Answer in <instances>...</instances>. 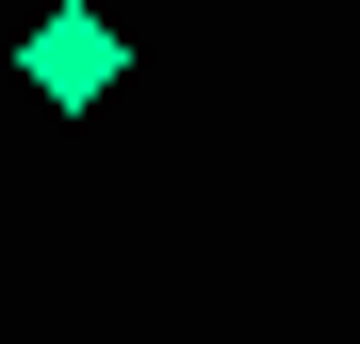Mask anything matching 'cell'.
<instances>
[{
	"label": "cell",
	"mask_w": 360,
	"mask_h": 344,
	"mask_svg": "<svg viewBox=\"0 0 360 344\" xmlns=\"http://www.w3.org/2000/svg\"><path fill=\"white\" fill-rule=\"evenodd\" d=\"M17 82H33L49 115H82V98L115 82V17H98V0H66V17H33V49H17Z\"/></svg>",
	"instance_id": "obj_1"
}]
</instances>
